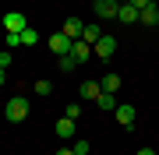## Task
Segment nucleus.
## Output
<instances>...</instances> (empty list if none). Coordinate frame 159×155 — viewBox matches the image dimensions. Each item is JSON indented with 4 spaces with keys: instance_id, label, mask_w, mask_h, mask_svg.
<instances>
[{
    "instance_id": "nucleus-1",
    "label": "nucleus",
    "mask_w": 159,
    "mask_h": 155,
    "mask_svg": "<svg viewBox=\"0 0 159 155\" xmlns=\"http://www.w3.org/2000/svg\"><path fill=\"white\" fill-rule=\"evenodd\" d=\"M4 116H7V120H11V123H21L25 116H29V99H21V95H14L11 102L4 106Z\"/></svg>"
},
{
    "instance_id": "nucleus-2",
    "label": "nucleus",
    "mask_w": 159,
    "mask_h": 155,
    "mask_svg": "<svg viewBox=\"0 0 159 155\" xmlns=\"http://www.w3.org/2000/svg\"><path fill=\"white\" fill-rule=\"evenodd\" d=\"M46 46H50L53 53H57V57H67L74 42H71V39H67V35H64V32H53V35H46Z\"/></svg>"
},
{
    "instance_id": "nucleus-3",
    "label": "nucleus",
    "mask_w": 159,
    "mask_h": 155,
    "mask_svg": "<svg viewBox=\"0 0 159 155\" xmlns=\"http://www.w3.org/2000/svg\"><path fill=\"white\" fill-rule=\"evenodd\" d=\"M0 25H4V32H25L29 28V18H25L21 11H11V14L0 18Z\"/></svg>"
},
{
    "instance_id": "nucleus-4",
    "label": "nucleus",
    "mask_w": 159,
    "mask_h": 155,
    "mask_svg": "<svg viewBox=\"0 0 159 155\" xmlns=\"http://www.w3.org/2000/svg\"><path fill=\"white\" fill-rule=\"evenodd\" d=\"M92 53H96L99 60H110V57L117 53V39H113V35H106V32H102V39L96 42V46H92Z\"/></svg>"
},
{
    "instance_id": "nucleus-5",
    "label": "nucleus",
    "mask_w": 159,
    "mask_h": 155,
    "mask_svg": "<svg viewBox=\"0 0 159 155\" xmlns=\"http://www.w3.org/2000/svg\"><path fill=\"white\" fill-rule=\"evenodd\" d=\"M113 116H117L120 127H127V131H131V127H134V120H138V113H134V106H131V102H120V106L113 109Z\"/></svg>"
},
{
    "instance_id": "nucleus-6",
    "label": "nucleus",
    "mask_w": 159,
    "mask_h": 155,
    "mask_svg": "<svg viewBox=\"0 0 159 155\" xmlns=\"http://www.w3.org/2000/svg\"><path fill=\"white\" fill-rule=\"evenodd\" d=\"M117 21H120V25H134V21H142V11H138V7L127 0V4H120V11H117Z\"/></svg>"
},
{
    "instance_id": "nucleus-7",
    "label": "nucleus",
    "mask_w": 159,
    "mask_h": 155,
    "mask_svg": "<svg viewBox=\"0 0 159 155\" xmlns=\"http://www.w3.org/2000/svg\"><path fill=\"white\" fill-rule=\"evenodd\" d=\"M92 11H96L99 18H117L120 4H117V0H92Z\"/></svg>"
},
{
    "instance_id": "nucleus-8",
    "label": "nucleus",
    "mask_w": 159,
    "mask_h": 155,
    "mask_svg": "<svg viewBox=\"0 0 159 155\" xmlns=\"http://www.w3.org/2000/svg\"><path fill=\"white\" fill-rule=\"evenodd\" d=\"M60 32L67 35L71 42H78V39H81V32H85V21H78V18H67V21L60 25Z\"/></svg>"
},
{
    "instance_id": "nucleus-9",
    "label": "nucleus",
    "mask_w": 159,
    "mask_h": 155,
    "mask_svg": "<svg viewBox=\"0 0 159 155\" xmlns=\"http://www.w3.org/2000/svg\"><path fill=\"white\" fill-rule=\"evenodd\" d=\"M71 57H74V63H78V67H81V63H85L89 57H96V53H92V46H89L85 39H78V42H74V46H71Z\"/></svg>"
},
{
    "instance_id": "nucleus-10",
    "label": "nucleus",
    "mask_w": 159,
    "mask_h": 155,
    "mask_svg": "<svg viewBox=\"0 0 159 155\" xmlns=\"http://www.w3.org/2000/svg\"><path fill=\"white\" fill-rule=\"evenodd\" d=\"M53 134H57V138H64V141H67V138H74V120L60 116V120H57V127H53Z\"/></svg>"
},
{
    "instance_id": "nucleus-11",
    "label": "nucleus",
    "mask_w": 159,
    "mask_h": 155,
    "mask_svg": "<svg viewBox=\"0 0 159 155\" xmlns=\"http://www.w3.org/2000/svg\"><path fill=\"white\" fill-rule=\"evenodd\" d=\"M96 106H99V109H106V113H113V109H117L120 102H117V95H113V92H99Z\"/></svg>"
},
{
    "instance_id": "nucleus-12",
    "label": "nucleus",
    "mask_w": 159,
    "mask_h": 155,
    "mask_svg": "<svg viewBox=\"0 0 159 155\" xmlns=\"http://www.w3.org/2000/svg\"><path fill=\"white\" fill-rule=\"evenodd\" d=\"M99 92H102V88H99V81H81V99L96 102V99H99Z\"/></svg>"
},
{
    "instance_id": "nucleus-13",
    "label": "nucleus",
    "mask_w": 159,
    "mask_h": 155,
    "mask_svg": "<svg viewBox=\"0 0 159 155\" xmlns=\"http://www.w3.org/2000/svg\"><path fill=\"white\" fill-rule=\"evenodd\" d=\"M81 39H85L89 46H96V42L102 39V28H99V25H85V32H81Z\"/></svg>"
},
{
    "instance_id": "nucleus-14",
    "label": "nucleus",
    "mask_w": 159,
    "mask_h": 155,
    "mask_svg": "<svg viewBox=\"0 0 159 155\" xmlns=\"http://www.w3.org/2000/svg\"><path fill=\"white\" fill-rule=\"evenodd\" d=\"M99 88H102V92H113V95H117V88H120V74H102Z\"/></svg>"
},
{
    "instance_id": "nucleus-15",
    "label": "nucleus",
    "mask_w": 159,
    "mask_h": 155,
    "mask_svg": "<svg viewBox=\"0 0 159 155\" xmlns=\"http://www.w3.org/2000/svg\"><path fill=\"white\" fill-rule=\"evenodd\" d=\"M142 25H159V4H148L142 11Z\"/></svg>"
},
{
    "instance_id": "nucleus-16",
    "label": "nucleus",
    "mask_w": 159,
    "mask_h": 155,
    "mask_svg": "<svg viewBox=\"0 0 159 155\" xmlns=\"http://www.w3.org/2000/svg\"><path fill=\"white\" fill-rule=\"evenodd\" d=\"M4 46L7 50H18V46H21V32H7L4 35Z\"/></svg>"
},
{
    "instance_id": "nucleus-17",
    "label": "nucleus",
    "mask_w": 159,
    "mask_h": 155,
    "mask_svg": "<svg viewBox=\"0 0 159 155\" xmlns=\"http://www.w3.org/2000/svg\"><path fill=\"white\" fill-rule=\"evenodd\" d=\"M35 42H39V32H35V28H25L21 32V46H35Z\"/></svg>"
},
{
    "instance_id": "nucleus-18",
    "label": "nucleus",
    "mask_w": 159,
    "mask_h": 155,
    "mask_svg": "<svg viewBox=\"0 0 159 155\" xmlns=\"http://www.w3.org/2000/svg\"><path fill=\"white\" fill-rule=\"evenodd\" d=\"M74 67H78V63H74V57H71V53H67V57H60V71H64V74H71Z\"/></svg>"
},
{
    "instance_id": "nucleus-19",
    "label": "nucleus",
    "mask_w": 159,
    "mask_h": 155,
    "mask_svg": "<svg viewBox=\"0 0 159 155\" xmlns=\"http://www.w3.org/2000/svg\"><path fill=\"white\" fill-rule=\"evenodd\" d=\"M92 152V144L85 141V138H78V141H74V155H89Z\"/></svg>"
},
{
    "instance_id": "nucleus-20",
    "label": "nucleus",
    "mask_w": 159,
    "mask_h": 155,
    "mask_svg": "<svg viewBox=\"0 0 159 155\" xmlns=\"http://www.w3.org/2000/svg\"><path fill=\"white\" fill-rule=\"evenodd\" d=\"M50 92H53V85H50L46 78H43V81H35V95H50Z\"/></svg>"
},
{
    "instance_id": "nucleus-21",
    "label": "nucleus",
    "mask_w": 159,
    "mask_h": 155,
    "mask_svg": "<svg viewBox=\"0 0 159 155\" xmlns=\"http://www.w3.org/2000/svg\"><path fill=\"white\" fill-rule=\"evenodd\" d=\"M64 116H67V120H78V116H81V106H74V102H71L67 109H64Z\"/></svg>"
},
{
    "instance_id": "nucleus-22",
    "label": "nucleus",
    "mask_w": 159,
    "mask_h": 155,
    "mask_svg": "<svg viewBox=\"0 0 159 155\" xmlns=\"http://www.w3.org/2000/svg\"><path fill=\"white\" fill-rule=\"evenodd\" d=\"M0 67H11V50H0Z\"/></svg>"
},
{
    "instance_id": "nucleus-23",
    "label": "nucleus",
    "mask_w": 159,
    "mask_h": 155,
    "mask_svg": "<svg viewBox=\"0 0 159 155\" xmlns=\"http://www.w3.org/2000/svg\"><path fill=\"white\" fill-rule=\"evenodd\" d=\"M131 4H134L138 11H145V7H148V4H156V0H131Z\"/></svg>"
},
{
    "instance_id": "nucleus-24",
    "label": "nucleus",
    "mask_w": 159,
    "mask_h": 155,
    "mask_svg": "<svg viewBox=\"0 0 159 155\" xmlns=\"http://www.w3.org/2000/svg\"><path fill=\"white\" fill-rule=\"evenodd\" d=\"M134 155H159V152H156V148H138Z\"/></svg>"
},
{
    "instance_id": "nucleus-25",
    "label": "nucleus",
    "mask_w": 159,
    "mask_h": 155,
    "mask_svg": "<svg viewBox=\"0 0 159 155\" xmlns=\"http://www.w3.org/2000/svg\"><path fill=\"white\" fill-rule=\"evenodd\" d=\"M4 81H7V67H0V85H4Z\"/></svg>"
},
{
    "instance_id": "nucleus-26",
    "label": "nucleus",
    "mask_w": 159,
    "mask_h": 155,
    "mask_svg": "<svg viewBox=\"0 0 159 155\" xmlns=\"http://www.w3.org/2000/svg\"><path fill=\"white\" fill-rule=\"evenodd\" d=\"M57 155H74V148H60V152H57Z\"/></svg>"
},
{
    "instance_id": "nucleus-27",
    "label": "nucleus",
    "mask_w": 159,
    "mask_h": 155,
    "mask_svg": "<svg viewBox=\"0 0 159 155\" xmlns=\"http://www.w3.org/2000/svg\"><path fill=\"white\" fill-rule=\"evenodd\" d=\"M117 4H127V0H117Z\"/></svg>"
}]
</instances>
